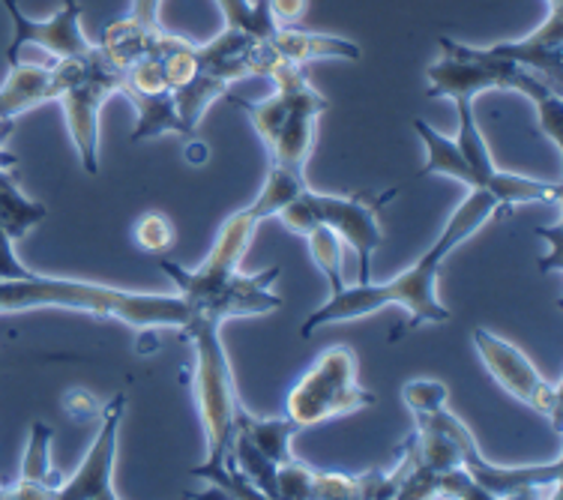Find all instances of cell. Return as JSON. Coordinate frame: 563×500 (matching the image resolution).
Listing matches in <instances>:
<instances>
[{
    "mask_svg": "<svg viewBox=\"0 0 563 500\" xmlns=\"http://www.w3.org/2000/svg\"><path fill=\"white\" fill-rule=\"evenodd\" d=\"M417 425H434L446 435L453 437L459 446V462L462 468L479 489H486L492 500H540V498H558L561 495V474L563 458L554 456L549 465H495L479 453L477 437L471 435L459 416L450 408H434L429 413H413Z\"/></svg>",
    "mask_w": 563,
    "mask_h": 500,
    "instance_id": "30bf717a",
    "label": "cell"
},
{
    "mask_svg": "<svg viewBox=\"0 0 563 500\" xmlns=\"http://www.w3.org/2000/svg\"><path fill=\"white\" fill-rule=\"evenodd\" d=\"M12 19V40L7 45V64L15 66L22 60L24 48H43L52 55V60H66V57L87 55L93 43L81 31V7L78 0H64L60 10L52 19L36 22L31 15H24L19 0H0Z\"/></svg>",
    "mask_w": 563,
    "mask_h": 500,
    "instance_id": "4fadbf2b",
    "label": "cell"
},
{
    "mask_svg": "<svg viewBox=\"0 0 563 500\" xmlns=\"http://www.w3.org/2000/svg\"><path fill=\"white\" fill-rule=\"evenodd\" d=\"M271 45L276 55L288 64H309V60H360V45L345 36L330 33L297 31V27H276Z\"/></svg>",
    "mask_w": 563,
    "mask_h": 500,
    "instance_id": "ac0fdd59",
    "label": "cell"
},
{
    "mask_svg": "<svg viewBox=\"0 0 563 500\" xmlns=\"http://www.w3.org/2000/svg\"><path fill=\"white\" fill-rule=\"evenodd\" d=\"M351 498L360 500V479L357 477L312 468L309 500H351Z\"/></svg>",
    "mask_w": 563,
    "mask_h": 500,
    "instance_id": "484cf974",
    "label": "cell"
},
{
    "mask_svg": "<svg viewBox=\"0 0 563 500\" xmlns=\"http://www.w3.org/2000/svg\"><path fill=\"white\" fill-rule=\"evenodd\" d=\"M52 425L43 420L31 423V435H27V449H24L22 470L19 479L7 486L3 500H48L55 498V489L64 482V474L52 465Z\"/></svg>",
    "mask_w": 563,
    "mask_h": 500,
    "instance_id": "e0dca14e",
    "label": "cell"
},
{
    "mask_svg": "<svg viewBox=\"0 0 563 500\" xmlns=\"http://www.w3.org/2000/svg\"><path fill=\"white\" fill-rule=\"evenodd\" d=\"M306 186H309L306 184V175H297V171L279 168V165H271L261 196L255 198V204H250L246 210H250L258 222H264V219L276 216L285 204H291L294 198L300 196Z\"/></svg>",
    "mask_w": 563,
    "mask_h": 500,
    "instance_id": "7402d4cb",
    "label": "cell"
},
{
    "mask_svg": "<svg viewBox=\"0 0 563 500\" xmlns=\"http://www.w3.org/2000/svg\"><path fill=\"white\" fill-rule=\"evenodd\" d=\"M309 0H267V10L276 27H294V24L303 19Z\"/></svg>",
    "mask_w": 563,
    "mask_h": 500,
    "instance_id": "83f0119b",
    "label": "cell"
},
{
    "mask_svg": "<svg viewBox=\"0 0 563 500\" xmlns=\"http://www.w3.org/2000/svg\"><path fill=\"white\" fill-rule=\"evenodd\" d=\"M126 413V396L118 392L102 408V425H99L93 444L81 458V465L69 479L55 489V500H118L114 489V465H118V437L120 423Z\"/></svg>",
    "mask_w": 563,
    "mask_h": 500,
    "instance_id": "5bb4252c",
    "label": "cell"
},
{
    "mask_svg": "<svg viewBox=\"0 0 563 500\" xmlns=\"http://www.w3.org/2000/svg\"><path fill=\"white\" fill-rule=\"evenodd\" d=\"M271 97L261 102L234 99V105L246 111L261 144L267 147L271 165L306 175V163L318 142V123L330 109V102L312 88L300 64L282 60L271 73Z\"/></svg>",
    "mask_w": 563,
    "mask_h": 500,
    "instance_id": "52a82bcc",
    "label": "cell"
},
{
    "mask_svg": "<svg viewBox=\"0 0 563 500\" xmlns=\"http://www.w3.org/2000/svg\"><path fill=\"white\" fill-rule=\"evenodd\" d=\"M3 495H7V486H0V500H3Z\"/></svg>",
    "mask_w": 563,
    "mask_h": 500,
    "instance_id": "d6a6232c",
    "label": "cell"
},
{
    "mask_svg": "<svg viewBox=\"0 0 563 500\" xmlns=\"http://www.w3.org/2000/svg\"><path fill=\"white\" fill-rule=\"evenodd\" d=\"M492 216H509V213L495 201V196H488L483 189H467V196L450 213L441 234L411 267H405L399 276H393L387 282L368 279V282L345 285L339 295H330L324 305H318L312 315L306 318L303 326H300V336L312 338L314 330H321V326L357 321V318L380 312L387 305L408 312L405 326L390 333V342H399L413 330H420L422 324H446L453 315L438 297V273L444 267L446 255L455 246H462L465 240L474 237Z\"/></svg>",
    "mask_w": 563,
    "mask_h": 500,
    "instance_id": "6da1fadb",
    "label": "cell"
},
{
    "mask_svg": "<svg viewBox=\"0 0 563 500\" xmlns=\"http://www.w3.org/2000/svg\"><path fill=\"white\" fill-rule=\"evenodd\" d=\"M15 240L0 231V315L31 312V309H69L97 318H118L123 324L174 326L184 330L189 305L180 295H151V291H123L97 282H78L64 276H43L19 262L12 249Z\"/></svg>",
    "mask_w": 563,
    "mask_h": 500,
    "instance_id": "7a4b0ae2",
    "label": "cell"
},
{
    "mask_svg": "<svg viewBox=\"0 0 563 500\" xmlns=\"http://www.w3.org/2000/svg\"><path fill=\"white\" fill-rule=\"evenodd\" d=\"M66 85L64 60L52 64H24L19 60L10 66V76L0 85V120L22 118L24 111L57 102Z\"/></svg>",
    "mask_w": 563,
    "mask_h": 500,
    "instance_id": "2e32d148",
    "label": "cell"
},
{
    "mask_svg": "<svg viewBox=\"0 0 563 500\" xmlns=\"http://www.w3.org/2000/svg\"><path fill=\"white\" fill-rule=\"evenodd\" d=\"M483 52L492 57H504V60L525 66V69H531V73H537V76H542L549 85L561 90L563 0H549V15L528 36L509 40V43L486 45Z\"/></svg>",
    "mask_w": 563,
    "mask_h": 500,
    "instance_id": "9a60e30c",
    "label": "cell"
},
{
    "mask_svg": "<svg viewBox=\"0 0 563 500\" xmlns=\"http://www.w3.org/2000/svg\"><path fill=\"white\" fill-rule=\"evenodd\" d=\"M455 114H459V130H455L453 138L441 135L426 120H413V130L426 144V163L413 175V180L429 175L453 177L459 184H465L467 189H483L488 196H495V201L507 213H512V207L519 204H561V184L533 180V177L495 168L492 151H488L486 138L479 132L477 118H474V102L459 99Z\"/></svg>",
    "mask_w": 563,
    "mask_h": 500,
    "instance_id": "5b68a950",
    "label": "cell"
},
{
    "mask_svg": "<svg viewBox=\"0 0 563 500\" xmlns=\"http://www.w3.org/2000/svg\"><path fill=\"white\" fill-rule=\"evenodd\" d=\"M306 246L318 270L330 279V295H339L345 288V276H342V264H345V243L339 240V234L327 225L306 231Z\"/></svg>",
    "mask_w": 563,
    "mask_h": 500,
    "instance_id": "603a6c76",
    "label": "cell"
},
{
    "mask_svg": "<svg viewBox=\"0 0 563 500\" xmlns=\"http://www.w3.org/2000/svg\"><path fill=\"white\" fill-rule=\"evenodd\" d=\"M66 85L60 90L66 132L73 138L81 168L99 175V111L111 97H118L123 73L99 52V45L81 57H66Z\"/></svg>",
    "mask_w": 563,
    "mask_h": 500,
    "instance_id": "8fae6325",
    "label": "cell"
},
{
    "mask_svg": "<svg viewBox=\"0 0 563 500\" xmlns=\"http://www.w3.org/2000/svg\"><path fill=\"white\" fill-rule=\"evenodd\" d=\"M231 462L234 468L250 479L252 486L261 491V498L279 500V482H276V474H279V465L261 453L258 446L252 444L250 435L238 429L234 432V444H231Z\"/></svg>",
    "mask_w": 563,
    "mask_h": 500,
    "instance_id": "44dd1931",
    "label": "cell"
},
{
    "mask_svg": "<svg viewBox=\"0 0 563 500\" xmlns=\"http://www.w3.org/2000/svg\"><path fill=\"white\" fill-rule=\"evenodd\" d=\"M159 3L163 0H132V19L141 24H159Z\"/></svg>",
    "mask_w": 563,
    "mask_h": 500,
    "instance_id": "4dcf8cb0",
    "label": "cell"
},
{
    "mask_svg": "<svg viewBox=\"0 0 563 500\" xmlns=\"http://www.w3.org/2000/svg\"><path fill=\"white\" fill-rule=\"evenodd\" d=\"M238 429H243L252 444L258 446L264 456L273 458L276 465H285L294 458L291 441L300 432V425L291 423L285 413L282 416H252L246 408H240Z\"/></svg>",
    "mask_w": 563,
    "mask_h": 500,
    "instance_id": "d6986e66",
    "label": "cell"
},
{
    "mask_svg": "<svg viewBox=\"0 0 563 500\" xmlns=\"http://www.w3.org/2000/svg\"><path fill=\"white\" fill-rule=\"evenodd\" d=\"M186 156H189V163H192V165H201L207 156H210V151H207V144L196 142V144H189V147H186Z\"/></svg>",
    "mask_w": 563,
    "mask_h": 500,
    "instance_id": "1f68e13d",
    "label": "cell"
},
{
    "mask_svg": "<svg viewBox=\"0 0 563 500\" xmlns=\"http://www.w3.org/2000/svg\"><path fill=\"white\" fill-rule=\"evenodd\" d=\"M10 171L12 168H0V231H7L12 240H22L33 225L43 222L48 210L24 196Z\"/></svg>",
    "mask_w": 563,
    "mask_h": 500,
    "instance_id": "ffe728a7",
    "label": "cell"
},
{
    "mask_svg": "<svg viewBox=\"0 0 563 500\" xmlns=\"http://www.w3.org/2000/svg\"><path fill=\"white\" fill-rule=\"evenodd\" d=\"M64 411L69 413L73 420H87V416L97 413V402H93V396L87 390H69L64 396Z\"/></svg>",
    "mask_w": 563,
    "mask_h": 500,
    "instance_id": "f546056e",
    "label": "cell"
},
{
    "mask_svg": "<svg viewBox=\"0 0 563 500\" xmlns=\"http://www.w3.org/2000/svg\"><path fill=\"white\" fill-rule=\"evenodd\" d=\"M401 399L411 413H429L446 404V384L432 381V378H413L401 387Z\"/></svg>",
    "mask_w": 563,
    "mask_h": 500,
    "instance_id": "4316f807",
    "label": "cell"
},
{
    "mask_svg": "<svg viewBox=\"0 0 563 500\" xmlns=\"http://www.w3.org/2000/svg\"><path fill=\"white\" fill-rule=\"evenodd\" d=\"M135 243L139 249L153 252V255H163L174 246V225L168 222V216L163 213H144V216L135 222Z\"/></svg>",
    "mask_w": 563,
    "mask_h": 500,
    "instance_id": "d4e9b609",
    "label": "cell"
},
{
    "mask_svg": "<svg viewBox=\"0 0 563 500\" xmlns=\"http://www.w3.org/2000/svg\"><path fill=\"white\" fill-rule=\"evenodd\" d=\"M441 57L426 69L429 99H450V102H474L488 90H516L531 99L537 109V123L542 135L561 151L563 147V99L561 90L549 85L545 78L525 69V66L486 55L479 45L459 43L450 36L438 40Z\"/></svg>",
    "mask_w": 563,
    "mask_h": 500,
    "instance_id": "8992f818",
    "label": "cell"
},
{
    "mask_svg": "<svg viewBox=\"0 0 563 500\" xmlns=\"http://www.w3.org/2000/svg\"><path fill=\"white\" fill-rule=\"evenodd\" d=\"M217 3L225 15V27L252 33V36L271 43L273 33H276V22L271 19L267 0H217Z\"/></svg>",
    "mask_w": 563,
    "mask_h": 500,
    "instance_id": "cb8c5ba5",
    "label": "cell"
},
{
    "mask_svg": "<svg viewBox=\"0 0 563 500\" xmlns=\"http://www.w3.org/2000/svg\"><path fill=\"white\" fill-rule=\"evenodd\" d=\"M393 196H399V186L387 189L384 196H368V192H357V196H324V192H312L306 186L300 196L294 198L291 204H285L276 213L285 229H291L294 234L303 237L306 231L327 225L339 234V240L354 249L360 262V282L372 279V255L384 243V231L378 222V207L387 204Z\"/></svg>",
    "mask_w": 563,
    "mask_h": 500,
    "instance_id": "ba28073f",
    "label": "cell"
},
{
    "mask_svg": "<svg viewBox=\"0 0 563 500\" xmlns=\"http://www.w3.org/2000/svg\"><path fill=\"white\" fill-rule=\"evenodd\" d=\"M537 237L549 240L552 243V255H549V262H540L542 273H561L563 267V225L558 222L554 229H537Z\"/></svg>",
    "mask_w": 563,
    "mask_h": 500,
    "instance_id": "f1b7e54d",
    "label": "cell"
},
{
    "mask_svg": "<svg viewBox=\"0 0 563 500\" xmlns=\"http://www.w3.org/2000/svg\"><path fill=\"white\" fill-rule=\"evenodd\" d=\"M180 336L196 348L192 392H196L198 416H201L207 437V462L192 468V477L225 491L228 498H261V491L231 462V444H234L238 413L243 402H240L238 381L231 371V359L222 345V324L217 318L189 315Z\"/></svg>",
    "mask_w": 563,
    "mask_h": 500,
    "instance_id": "277c9868",
    "label": "cell"
},
{
    "mask_svg": "<svg viewBox=\"0 0 563 500\" xmlns=\"http://www.w3.org/2000/svg\"><path fill=\"white\" fill-rule=\"evenodd\" d=\"M261 222L243 207L219 225L213 249L196 270H186L174 262H159V270L168 276L189 305V315L217 318L225 324L231 318H255L279 312L282 297L273 295V282L279 279V267L261 273H240V262L250 249L252 234Z\"/></svg>",
    "mask_w": 563,
    "mask_h": 500,
    "instance_id": "3957f363",
    "label": "cell"
},
{
    "mask_svg": "<svg viewBox=\"0 0 563 500\" xmlns=\"http://www.w3.org/2000/svg\"><path fill=\"white\" fill-rule=\"evenodd\" d=\"M471 338H474V348H477L483 366L500 390L519 399L521 404H528L533 413H540L542 420L552 423L554 432H561V384L542 378V371L533 366V359L525 351L516 348L507 338L495 336L486 326H477Z\"/></svg>",
    "mask_w": 563,
    "mask_h": 500,
    "instance_id": "7c38bea8",
    "label": "cell"
},
{
    "mask_svg": "<svg viewBox=\"0 0 563 500\" xmlns=\"http://www.w3.org/2000/svg\"><path fill=\"white\" fill-rule=\"evenodd\" d=\"M378 402L357 378V354L345 345L321 351L285 399V416L303 429L357 413Z\"/></svg>",
    "mask_w": 563,
    "mask_h": 500,
    "instance_id": "9c48e42d",
    "label": "cell"
}]
</instances>
